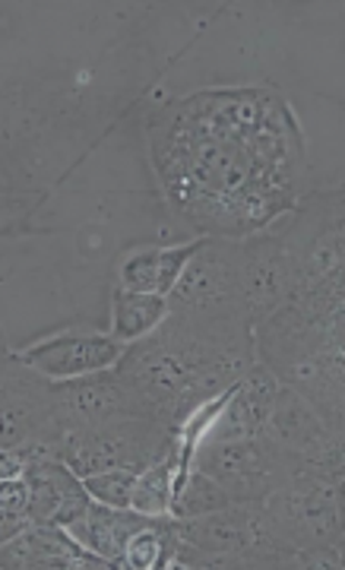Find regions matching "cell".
<instances>
[{
    "label": "cell",
    "mask_w": 345,
    "mask_h": 570,
    "mask_svg": "<svg viewBox=\"0 0 345 570\" xmlns=\"http://www.w3.org/2000/svg\"><path fill=\"white\" fill-rule=\"evenodd\" d=\"M269 523L285 549L305 554L333 546L343 535V513L336 485L314 472L295 475L264 501Z\"/></svg>",
    "instance_id": "8992f818"
},
{
    "label": "cell",
    "mask_w": 345,
    "mask_h": 570,
    "mask_svg": "<svg viewBox=\"0 0 345 570\" xmlns=\"http://www.w3.org/2000/svg\"><path fill=\"white\" fill-rule=\"evenodd\" d=\"M29 504H32V491H29L26 475L0 479V513H3V520L29 523ZM29 527H32V523H29Z\"/></svg>",
    "instance_id": "d6986e66"
},
{
    "label": "cell",
    "mask_w": 345,
    "mask_h": 570,
    "mask_svg": "<svg viewBox=\"0 0 345 570\" xmlns=\"http://www.w3.org/2000/svg\"><path fill=\"white\" fill-rule=\"evenodd\" d=\"M168 314H171V302L165 295H149V292H134V288L118 285L111 336H118L124 343H137L162 324Z\"/></svg>",
    "instance_id": "2e32d148"
},
{
    "label": "cell",
    "mask_w": 345,
    "mask_h": 570,
    "mask_svg": "<svg viewBox=\"0 0 345 570\" xmlns=\"http://www.w3.org/2000/svg\"><path fill=\"white\" fill-rule=\"evenodd\" d=\"M127 346L130 343H124L118 336H102V333H63L36 346L20 348L17 358L51 381H73V377H89V374L118 367Z\"/></svg>",
    "instance_id": "9c48e42d"
},
{
    "label": "cell",
    "mask_w": 345,
    "mask_h": 570,
    "mask_svg": "<svg viewBox=\"0 0 345 570\" xmlns=\"http://www.w3.org/2000/svg\"><path fill=\"white\" fill-rule=\"evenodd\" d=\"M228 504H235V501L228 498V491L216 479H209L200 469H190V475L184 479V485L175 494L171 517H178V520L206 517V513H216V510L228 508Z\"/></svg>",
    "instance_id": "e0dca14e"
},
{
    "label": "cell",
    "mask_w": 345,
    "mask_h": 570,
    "mask_svg": "<svg viewBox=\"0 0 345 570\" xmlns=\"http://www.w3.org/2000/svg\"><path fill=\"white\" fill-rule=\"evenodd\" d=\"M204 238H197L194 245L181 247H152V250H137L130 254L118 269V279L124 288H134V292H149V295H171L175 285L184 276L187 264L197 257V250L204 247Z\"/></svg>",
    "instance_id": "5bb4252c"
},
{
    "label": "cell",
    "mask_w": 345,
    "mask_h": 570,
    "mask_svg": "<svg viewBox=\"0 0 345 570\" xmlns=\"http://www.w3.org/2000/svg\"><path fill=\"white\" fill-rule=\"evenodd\" d=\"M190 472L181 463V450H168L162 460H156L152 466H146L137 475L134 485V510L149 513V517H171L175 508V494L184 485Z\"/></svg>",
    "instance_id": "9a60e30c"
},
{
    "label": "cell",
    "mask_w": 345,
    "mask_h": 570,
    "mask_svg": "<svg viewBox=\"0 0 345 570\" xmlns=\"http://www.w3.org/2000/svg\"><path fill=\"white\" fill-rule=\"evenodd\" d=\"M3 568H111L63 527H26L3 542Z\"/></svg>",
    "instance_id": "7c38bea8"
},
{
    "label": "cell",
    "mask_w": 345,
    "mask_h": 570,
    "mask_svg": "<svg viewBox=\"0 0 345 570\" xmlns=\"http://www.w3.org/2000/svg\"><path fill=\"white\" fill-rule=\"evenodd\" d=\"M279 377L264 365H254L235 390L228 393V400L219 409L216 422L209 428L204 441H235V438H257L266 434L273 406H276V393H279Z\"/></svg>",
    "instance_id": "8fae6325"
},
{
    "label": "cell",
    "mask_w": 345,
    "mask_h": 570,
    "mask_svg": "<svg viewBox=\"0 0 345 570\" xmlns=\"http://www.w3.org/2000/svg\"><path fill=\"white\" fill-rule=\"evenodd\" d=\"M194 469L216 479L231 501H250V504H264L273 491L283 489L295 475L314 472L305 460L279 448L269 434L235 438V441H204L194 453Z\"/></svg>",
    "instance_id": "5b68a950"
},
{
    "label": "cell",
    "mask_w": 345,
    "mask_h": 570,
    "mask_svg": "<svg viewBox=\"0 0 345 570\" xmlns=\"http://www.w3.org/2000/svg\"><path fill=\"white\" fill-rule=\"evenodd\" d=\"M336 494H339V513H343V530H345V475L339 479V485H336Z\"/></svg>",
    "instance_id": "ffe728a7"
},
{
    "label": "cell",
    "mask_w": 345,
    "mask_h": 570,
    "mask_svg": "<svg viewBox=\"0 0 345 570\" xmlns=\"http://www.w3.org/2000/svg\"><path fill=\"white\" fill-rule=\"evenodd\" d=\"M137 469H105L96 475H86L82 485L92 494V501L108 504V508H134V485H137Z\"/></svg>",
    "instance_id": "ac0fdd59"
},
{
    "label": "cell",
    "mask_w": 345,
    "mask_h": 570,
    "mask_svg": "<svg viewBox=\"0 0 345 570\" xmlns=\"http://www.w3.org/2000/svg\"><path fill=\"white\" fill-rule=\"evenodd\" d=\"M22 475L32 491V504H29L32 527H63L67 530L92 508V494L86 491L80 475L63 460H55V456L29 460Z\"/></svg>",
    "instance_id": "30bf717a"
},
{
    "label": "cell",
    "mask_w": 345,
    "mask_h": 570,
    "mask_svg": "<svg viewBox=\"0 0 345 570\" xmlns=\"http://www.w3.org/2000/svg\"><path fill=\"white\" fill-rule=\"evenodd\" d=\"M178 448V431L152 415H124L115 422L67 431L58 444V460L80 479L105 469H137L142 472Z\"/></svg>",
    "instance_id": "277c9868"
},
{
    "label": "cell",
    "mask_w": 345,
    "mask_h": 570,
    "mask_svg": "<svg viewBox=\"0 0 345 570\" xmlns=\"http://www.w3.org/2000/svg\"><path fill=\"white\" fill-rule=\"evenodd\" d=\"M266 434L292 456L305 460L314 472H321L326 482L339 485V479L345 475V441L329 431L321 412L298 390L285 384L279 387Z\"/></svg>",
    "instance_id": "ba28073f"
},
{
    "label": "cell",
    "mask_w": 345,
    "mask_h": 570,
    "mask_svg": "<svg viewBox=\"0 0 345 570\" xmlns=\"http://www.w3.org/2000/svg\"><path fill=\"white\" fill-rule=\"evenodd\" d=\"M61 425L51 403V377L22 365L17 355L3 365V450H20L29 460H58Z\"/></svg>",
    "instance_id": "52a82bcc"
},
{
    "label": "cell",
    "mask_w": 345,
    "mask_h": 570,
    "mask_svg": "<svg viewBox=\"0 0 345 570\" xmlns=\"http://www.w3.org/2000/svg\"><path fill=\"white\" fill-rule=\"evenodd\" d=\"M292 279L257 324V362L298 390L345 441V187L295 206L279 232Z\"/></svg>",
    "instance_id": "7a4b0ae2"
},
{
    "label": "cell",
    "mask_w": 345,
    "mask_h": 570,
    "mask_svg": "<svg viewBox=\"0 0 345 570\" xmlns=\"http://www.w3.org/2000/svg\"><path fill=\"white\" fill-rule=\"evenodd\" d=\"M156 517L149 513H140L134 508H108V504H99L92 501V508L86 510V517H80L73 527H67V532L92 551L99 554L102 561H108L111 568H124V551H127V542L142 530L149 527Z\"/></svg>",
    "instance_id": "4fadbf2b"
},
{
    "label": "cell",
    "mask_w": 345,
    "mask_h": 570,
    "mask_svg": "<svg viewBox=\"0 0 345 570\" xmlns=\"http://www.w3.org/2000/svg\"><path fill=\"white\" fill-rule=\"evenodd\" d=\"M152 159L181 216L213 238H247L298 206L305 142L273 89H206L165 111Z\"/></svg>",
    "instance_id": "6da1fadb"
},
{
    "label": "cell",
    "mask_w": 345,
    "mask_h": 570,
    "mask_svg": "<svg viewBox=\"0 0 345 570\" xmlns=\"http://www.w3.org/2000/svg\"><path fill=\"white\" fill-rule=\"evenodd\" d=\"M254 365H260L254 326L171 311L149 336L127 346L115 371L149 415L181 431Z\"/></svg>",
    "instance_id": "3957f363"
}]
</instances>
